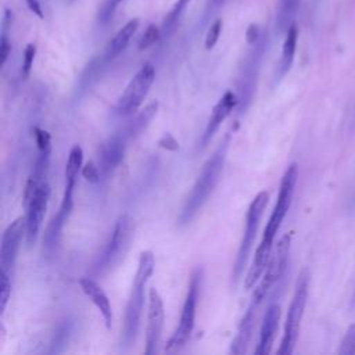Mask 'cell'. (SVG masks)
<instances>
[{"instance_id": "20", "label": "cell", "mask_w": 355, "mask_h": 355, "mask_svg": "<svg viewBox=\"0 0 355 355\" xmlns=\"http://www.w3.org/2000/svg\"><path fill=\"white\" fill-rule=\"evenodd\" d=\"M259 306V302L252 301L245 312V315L243 316L240 324H239V330L236 337L232 341V347H230V352L240 355L244 354L247 351L248 343L252 337V331H254V326H255V319H257V309Z\"/></svg>"}, {"instance_id": "8", "label": "cell", "mask_w": 355, "mask_h": 355, "mask_svg": "<svg viewBox=\"0 0 355 355\" xmlns=\"http://www.w3.org/2000/svg\"><path fill=\"white\" fill-rule=\"evenodd\" d=\"M200 287H201V270L197 269L191 275V279H190V283H189V290H187V294H186L184 304L182 306L179 324L175 329L169 341L166 343V347H165L166 352L179 351L190 340V336H191L193 329H194L196 308H197V302H198Z\"/></svg>"}, {"instance_id": "10", "label": "cell", "mask_w": 355, "mask_h": 355, "mask_svg": "<svg viewBox=\"0 0 355 355\" xmlns=\"http://www.w3.org/2000/svg\"><path fill=\"white\" fill-rule=\"evenodd\" d=\"M290 244H291V234L287 233L284 234L277 245L276 250L272 255V258L268 262V266L263 272V277L261 283L255 287L254 294H252V301L262 302V300L266 297L268 291L270 287L284 275V270L287 268V261H288V252H290Z\"/></svg>"}, {"instance_id": "37", "label": "cell", "mask_w": 355, "mask_h": 355, "mask_svg": "<svg viewBox=\"0 0 355 355\" xmlns=\"http://www.w3.org/2000/svg\"><path fill=\"white\" fill-rule=\"evenodd\" d=\"M25 1H26L28 8H29L35 15H37V17L42 19V18H43V11H42L40 3H39L37 0H25Z\"/></svg>"}, {"instance_id": "12", "label": "cell", "mask_w": 355, "mask_h": 355, "mask_svg": "<svg viewBox=\"0 0 355 355\" xmlns=\"http://www.w3.org/2000/svg\"><path fill=\"white\" fill-rule=\"evenodd\" d=\"M24 234H26V218L19 216L14 222H11L1 237L0 245V265L1 270L11 276L12 269L15 266L17 255L21 247V241Z\"/></svg>"}, {"instance_id": "27", "label": "cell", "mask_w": 355, "mask_h": 355, "mask_svg": "<svg viewBox=\"0 0 355 355\" xmlns=\"http://www.w3.org/2000/svg\"><path fill=\"white\" fill-rule=\"evenodd\" d=\"M119 1L121 0H103V3L98 7V12H97V19H98L100 25H107L111 22Z\"/></svg>"}, {"instance_id": "14", "label": "cell", "mask_w": 355, "mask_h": 355, "mask_svg": "<svg viewBox=\"0 0 355 355\" xmlns=\"http://www.w3.org/2000/svg\"><path fill=\"white\" fill-rule=\"evenodd\" d=\"M129 140L122 132L110 136L98 150V169L103 176L110 175L122 162Z\"/></svg>"}, {"instance_id": "29", "label": "cell", "mask_w": 355, "mask_h": 355, "mask_svg": "<svg viewBox=\"0 0 355 355\" xmlns=\"http://www.w3.org/2000/svg\"><path fill=\"white\" fill-rule=\"evenodd\" d=\"M338 354H341V355H354L355 354V323L348 326V329L343 337Z\"/></svg>"}, {"instance_id": "33", "label": "cell", "mask_w": 355, "mask_h": 355, "mask_svg": "<svg viewBox=\"0 0 355 355\" xmlns=\"http://www.w3.org/2000/svg\"><path fill=\"white\" fill-rule=\"evenodd\" d=\"M82 175H83V178H85L89 183H98V182H100L101 172H100V169H98V165H94L93 162H87V164L82 168Z\"/></svg>"}, {"instance_id": "26", "label": "cell", "mask_w": 355, "mask_h": 355, "mask_svg": "<svg viewBox=\"0 0 355 355\" xmlns=\"http://www.w3.org/2000/svg\"><path fill=\"white\" fill-rule=\"evenodd\" d=\"M190 1L191 0H178L173 4L171 11L164 18V22H162V26H161V39H168L173 33V31H175L178 22H179V18H180L183 10L186 8V6Z\"/></svg>"}, {"instance_id": "5", "label": "cell", "mask_w": 355, "mask_h": 355, "mask_svg": "<svg viewBox=\"0 0 355 355\" xmlns=\"http://www.w3.org/2000/svg\"><path fill=\"white\" fill-rule=\"evenodd\" d=\"M266 47H268V33L263 31L261 37L251 44L250 51L245 54L241 62V67L239 71V79H237V93H236L239 100L237 110L240 112H244L252 101L261 62L266 51Z\"/></svg>"}, {"instance_id": "3", "label": "cell", "mask_w": 355, "mask_h": 355, "mask_svg": "<svg viewBox=\"0 0 355 355\" xmlns=\"http://www.w3.org/2000/svg\"><path fill=\"white\" fill-rule=\"evenodd\" d=\"M154 255L151 251H141L137 270L133 279L129 300L125 308L123 316V343L132 345L137 337L140 329V319L144 306V290L150 276L154 272Z\"/></svg>"}, {"instance_id": "18", "label": "cell", "mask_w": 355, "mask_h": 355, "mask_svg": "<svg viewBox=\"0 0 355 355\" xmlns=\"http://www.w3.org/2000/svg\"><path fill=\"white\" fill-rule=\"evenodd\" d=\"M279 320H280V306L277 304L269 305L262 320L259 343L255 348L257 355H266L272 351V345L276 338V333L279 327Z\"/></svg>"}, {"instance_id": "28", "label": "cell", "mask_w": 355, "mask_h": 355, "mask_svg": "<svg viewBox=\"0 0 355 355\" xmlns=\"http://www.w3.org/2000/svg\"><path fill=\"white\" fill-rule=\"evenodd\" d=\"M161 39V28L155 26L154 24H150L147 26V29L144 31L140 42H139V49L144 50L151 47L155 42H158Z\"/></svg>"}, {"instance_id": "22", "label": "cell", "mask_w": 355, "mask_h": 355, "mask_svg": "<svg viewBox=\"0 0 355 355\" xmlns=\"http://www.w3.org/2000/svg\"><path fill=\"white\" fill-rule=\"evenodd\" d=\"M297 40H298V28L295 24H293L286 32V39L282 49V57L276 71V80L282 79L290 71L294 61V55H295Z\"/></svg>"}, {"instance_id": "30", "label": "cell", "mask_w": 355, "mask_h": 355, "mask_svg": "<svg viewBox=\"0 0 355 355\" xmlns=\"http://www.w3.org/2000/svg\"><path fill=\"white\" fill-rule=\"evenodd\" d=\"M10 275L6 273L4 270H1V283H0V311L1 313L4 312L7 302L10 300V294H11V282H10Z\"/></svg>"}, {"instance_id": "1", "label": "cell", "mask_w": 355, "mask_h": 355, "mask_svg": "<svg viewBox=\"0 0 355 355\" xmlns=\"http://www.w3.org/2000/svg\"><path fill=\"white\" fill-rule=\"evenodd\" d=\"M297 180H298V165H297V162H291L287 166V169L282 178L276 204H275L273 211L269 216V220L263 229V236H262L261 244L258 245V248L255 251V257H254L252 263L245 276V280H244L245 288L254 287L268 266L275 237L282 226L283 219L286 218V215L291 207Z\"/></svg>"}, {"instance_id": "24", "label": "cell", "mask_w": 355, "mask_h": 355, "mask_svg": "<svg viewBox=\"0 0 355 355\" xmlns=\"http://www.w3.org/2000/svg\"><path fill=\"white\" fill-rule=\"evenodd\" d=\"M300 0H279L276 10V31L286 33L294 24V17L298 11Z\"/></svg>"}, {"instance_id": "23", "label": "cell", "mask_w": 355, "mask_h": 355, "mask_svg": "<svg viewBox=\"0 0 355 355\" xmlns=\"http://www.w3.org/2000/svg\"><path fill=\"white\" fill-rule=\"evenodd\" d=\"M158 110V103H151L148 104L140 114L136 115V118L133 121H130L121 132L125 135V137L128 140H132L135 137H137L150 123V121L154 118V115L157 114Z\"/></svg>"}, {"instance_id": "32", "label": "cell", "mask_w": 355, "mask_h": 355, "mask_svg": "<svg viewBox=\"0 0 355 355\" xmlns=\"http://www.w3.org/2000/svg\"><path fill=\"white\" fill-rule=\"evenodd\" d=\"M35 55H36V46L29 43L26 47H25V51H24V61H22V76L24 78H28L29 76V72L32 69V65H33V60H35Z\"/></svg>"}, {"instance_id": "11", "label": "cell", "mask_w": 355, "mask_h": 355, "mask_svg": "<svg viewBox=\"0 0 355 355\" xmlns=\"http://www.w3.org/2000/svg\"><path fill=\"white\" fill-rule=\"evenodd\" d=\"M164 327V302L155 287L148 291V313L146 330V349L147 355L157 354L161 345Z\"/></svg>"}, {"instance_id": "13", "label": "cell", "mask_w": 355, "mask_h": 355, "mask_svg": "<svg viewBox=\"0 0 355 355\" xmlns=\"http://www.w3.org/2000/svg\"><path fill=\"white\" fill-rule=\"evenodd\" d=\"M50 197V186L47 182L42 183L31 196V198L25 202L26 208V241L29 245L35 244L46 209H47V202Z\"/></svg>"}, {"instance_id": "7", "label": "cell", "mask_w": 355, "mask_h": 355, "mask_svg": "<svg viewBox=\"0 0 355 355\" xmlns=\"http://www.w3.org/2000/svg\"><path fill=\"white\" fill-rule=\"evenodd\" d=\"M268 201H269V194L266 191H259L254 197V200L251 201V204H250V207L247 209L245 226H244L243 237H241V241H240V245H239L237 257H236L233 272H232V283H233V286H236L239 279L241 277V273L244 270V266L247 263L248 255L251 252L254 240H255L257 233H258L259 222H261L263 211H265V208L268 205Z\"/></svg>"}, {"instance_id": "4", "label": "cell", "mask_w": 355, "mask_h": 355, "mask_svg": "<svg viewBox=\"0 0 355 355\" xmlns=\"http://www.w3.org/2000/svg\"><path fill=\"white\" fill-rule=\"evenodd\" d=\"M133 236V223L129 215H121L105 243L103 252L98 255L93 265L92 273L94 276H103L112 270L126 255Z\"/></svg>"}, {"instance_id": "21", "label": "cell", "mask_w": 355, "mask_h": 355, "mask_svg": "<svg viewBox=\"0 0 355 355\" xmlns=\"http://www.w3.org/2000/svg\"><path fill=\"white\" fill-rule=\"evenodd\" d=\"M139 28V19L133 18L130 21H128L118 32L116 35L110 40V43L107 44L103 58L108 62L111 60H114L116 55H119L122 53V50L128 46L129 40L132 39V36L135 35L136 29Z\"/></svg>"}, {"instance_id": "6", "label": "cell", "mask_w": 355, "mask_h": 355, "mask_svg": "<svg viewBox=\"0 0 355 355\" xmlns=\"http://www.w3.org/2000/svg\"><path fill=\"white\" fill-rule=\"evenodd\" d=\"M308 287H309V273L306 269H302L298 275L294 294L288 306L286 323H284V333L280 343V347L277 349L279 355H290L293 354L298 334H300V326L301 319L304 316L306 298H308Z\"/></svg>"}, {"instance_id": "17", "label": "cell", "mask_w": 355, "mask_h": 355, "mask_svg": "<svg viewBox=\"0 0 355 355\" xmlns=\"http://www.w3.org/2000/svg\"><path fill=\"white\" fill-rule=\"evenodd\" d=\"M68 218H69L68 214L58 209V212L47 223L43 237H42V255L46 261H51L53 258H55V255L60 250L62 229H64Z\"/></svg>"}, {"instance_id": "9", "label": "cell", "mask_w": 355, "mask_h": 355, "mask_svg": "<svg viewBox=\"0 0 355 355\" xmlns=\"http://www.w3.org/2000/svg\"><path fill=\"white\" fill-rule=\"evenodd\" d=\"M154 78H155L154 67L150 62L144 64L136 72V75L130 79V82L128 83L122 94L118 97L115 104V111L121 115L132 114L133 111H136L147 97L150 87L154 82Z\"/></svg>"}, {"instance_id": "15", "label": "cell", "mask_w": 355, "mask_h": 355, "mask_svg": "<svg viewBox=\"0 0 355 355\" xmlns=\"http://www.w3.org/2000/svg\"><path fill=\"white\" fill-rule=\"evenodd\" d=\"M83 162V151L80 146H73L69 151L68 161L65 165V187H64V196L60 205V209L65 214L71 215L72 207H73V190L76 184L78 175L82 169Z\"/></svg>"}, {"instance_id": "25", "label": "cell", "mask_w": 355, "mask_h": 355, "mask_svg": "<svg viewBox=\"0 0 355 355\" xmlns=\"http://www.w3.org/2000/svg\"><path fill=\"white\" fill-rule=\"evenodd\" d=\"M72 327H73V324H72L71 319H67L58 324V327L55 329V331L53 334L49 354H60L64 351V348L68 345V341L71 338Z\"/></svg>"}, {"instance_id": "35", "label": "cell", "mask_w": 355, "mask_h": 355, "mask_svg": "<svg viewBox=\"0 0 355 355\" xmlns=\"http://www.w3.org/2000/svg\"><path fill=\"white\" fill-rule=\"evenodd\" d=\"M261 35H262V31H261L259 25H258V24H251V25L247 28V31H245L247 43H248V44L255 43V42L261 37Z\"/></svg>"}, {"instance_id": "38", "label": "cell", "mask_w": 355, "mask_h": 355, "mask_svg": "<svg viewBox=\"0 0 355 355\" xmlns=\"http://www.w3.org/2000/svg\"><path fill=\"white\" fill-rule=\"evenodd\" d=\"M354 301H355V294H354Z\"/></svg>"}, {"instance_id": "31", "label": "cell", "mask_w": 355, "mask_h": 355, "mask_svg": "<svg viewBox=\"0 0 355 355\" xmlns=\"http://www.w3.org/2000/svg\"><path fill=\"white\" fill-rule=\"evenodd\" d=\"M222 25H223L222 19L218 18V19H215L214 24L209 26V29H208V32H207V36H205V43H204V46H205L207 50H211V49L216 44V42H218V39H219V35H220V31H222Z\"/></svg>"}, {"instance_id": "16", "label": "cell", "mask_w": 355, "mask_h": 355, "mask_svg": "<svg viewBox=\"0 0 355 355\" xmlns=\"http://www.w3.org/2000/svg\"><path fill=\"white\" fill-rule=\"evenodd\" d=\"M237 104H239L237 94L230 92V90L226 92L219 98V101L212 108V112H211V116L208 119L207 128H205V130L202 133V137H201V146L202 147H205L209 143V140L212 139L215 132L219 129L220 123L230 115V112L233 111V108L237 107Z\"/></svg>"}, {"instance_id": "34", "label": "cell", "mask_w": 355, "mask_h": 355, "mask_svg": "<svg viewBox=\"0 0 355 355\" xmlns=\"http://www.w3.org/2000/svg\"><path fill=\"white\" fill-rule=\"evenodd\" d=\"M10 53H11V43L8 40V36L6 32H1V37H0V64H1V67L6 64Z\"/></svg>"}, {"instance_id": "19", "label": "cell", "mask_w": 355, "mask_h": 355, "mask_svg": "<svg viewBox=\"0 0 355 355\" xmlns=\"http://www.w3.org/2000/svg\"><path fill=\"white\" fill-rule=\"evenodd\" d=\"M79 284H80V288L82 291L90 298V301L96 305V308L100 311L103 319H104V323L107 326V329H111L112 326V320H114V316H112V309H111V304H110V300L107 297V294L104 293V290L100 287V284L92 279V277H80L79 280Z\"/></svg>"}, {"instance_id": "36", "label": "cell", "mask_w": 355, "mask_h": 355, "mask_svg": "<svg viewBox=\"0 0 355 355\" xmlns=\"http://www.w3.org/2000/svg\"><path fill=\"white\" fill-rule=\"evenodd\" d=\"M12 21H14V12L10 8H6L3 21H1V32L7 33L8 28H11V25H12Z\"/></svg>"}, {"instance_id": "2", "label": "cell", "mask_w": 355, "mask_h": 355, "mask_svg": "<svg viewBox=\"0 0 355 355\" xmlns=\"http://www.w3.org/2000/svg\"><path fill=\"white\" fill-rule=\"evenodd\" d=\"M227 144L229 139H225L223 143L214 151V154L202 165L201 172L197 176V180L193 184L179 214V225L189 223L198 214V211L208 200L209 194L214 191L219 180V175L223 169Z\"/></svg>"}]
</instances>
